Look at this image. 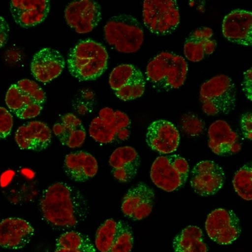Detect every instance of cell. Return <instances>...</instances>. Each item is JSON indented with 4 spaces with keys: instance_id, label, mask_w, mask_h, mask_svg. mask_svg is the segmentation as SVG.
Listing matches in <instances>:
<instances>
[{
    "instance_id": "37",
    "label": "cell",
    "mask_w": 252,
    "mask_h": 252,
    "mask_svg": "<svg viewBox=\"0 0 252 252\" xmlns=\"http://www.w3.org/2000/svg\"><path fill=\"white\" fill-rule=\"evenodd\" d=\"M10 27L5 18L0 16V48L3 47L8 41Z\"/></svg>"
},
{
    "instance_id": "24",
    "label": "cell",
    "mask_w": 252,
    "mask_h": 252,
    "mask_svg": "<svg viewBox=\"0 0 252 252\" xmlns=\"http://www.w3.org/2000/svg\"><path fill=\"white\" fill-rule=\"evenodd\" d=\"M53 131L61 143L67 148H79L85 142V128L82 121L73 114L63 116L60 122L55 123L53 126Z\"/></svg>"
},
{
    "instance_id": "13",
    "label": "cell",
    "mask_w": 252,
    "mask_h": 252,
    "mask_svg": "<svg viewBox=\"0 0 252 252\" xmlns=\"http://www.w3.org/2000/svg\"><path fill=\"white\" fill-rule=\"evenodd\" d=\"M155 193L149 186L139 183L128 190L123 198L121 210L125 216L140 220L150 216L154 208Z\"/></svg>"
},
{
    "instance_id": "30",
    "label": "cell",
    "mask_w": 252,
    "mask_h": 252,
    "mask_svg": "<svg viewBox=\"0 0 252 252\" xmlns=\"http://www.w3.org/2000/svg\"><path fill=\"white\" fill-rule=\"evenodd\" d=\"M180 127L183 131L190 137L201 135L205 128L204 121L197 115L189 113L184 115L180 121Z\"/></svg>"
},
{
    "instance_id": "34",
    "label": "cell",
    "mask_w": 252,
    "mask_h": 252,
    "mask_svg": "<svg viewBox=\"0 0 252 252\" xmlns=\"http://www.w3.org/2000/svg\"><path fill=\"white\" fill-rule=\"evenodd\" d=\"M54 252H96L89 237L80 244L71 245L63 248H55Z\"/></svg>"
},
{
    "instance_id": "15",
    "label": "cell",
    "mask_w": 252,
    "mask_h": 252,
    "mask_svg": "<svg viewBox=\"0 0 252 252\" xmlns=\"http://www.w3.org/2000/svg\"><path fill=\"white\" fill-rule=\"evenodd\" d=\"M208 139L209 148L218 156L235 155L242 150L238 135L225 121H216L210 125Z\"/></svg>"
},
{
    "instance_id": "8",
    "label": "cell",
    "mask_w": 252,
    "mask_h": 252,
    "mask_svg": "<svg viewBox=\"0 0 252 252\" xmlns=\"http://www.w3.org/2000/svg\"><path fill=\"white\" fill-rule=\"evenodd\" d=\"M109 85L120 100L129 101L142 96L146 82L139 69L129 64H123L114 68L110 73Z\"/></svg>"
},
{
    "instance_id": "4",
    "label": "cell",
    "mask_w": 252,
    "mask_h": 252,
    "mask_svg": "<svg viewBox=\"0 0 252 252\" xmlns=\"http://www.w3.org/2000/svg\"><path fill=\"white\" fill-rule=\"evenodd\" d=\"M202 110L208 116L228 115L235 109L237 90L226 75H219L202 84L200 89Z\"/></svg>"
},
{
    "instance_id": "1",
    "label": "cell",
    "mask_w": 252,
    "mask_h": 252,
    "mask_svg": "<svg viewBox=\"0 0 252 252\" xmlns=\"http://www.w3.org/2000/svg\"><path fill=\"white\" fill-rule=\"evenodd\" d=\"M39 204L44 220L55 229L75 227L89 214V206L82 193L65 183L49 186L42 193Z\"/></svg>"
},
{
    "instance_id": "21",
    "label": "cell",
    "mask_w": 252,
    "mask_h": 252,
    "mask_svg": "<svg viewBox=\"0 0 252 252\" xmlns=\"http://www.w3.org/2000/svg\"><path fill=\"white\" fill-rule=\"evenodd\" d=\"M108 162L114 178L120 183H125L135 177L141 160L135 148L125 146L116 149L110 156Z\"/></svg>"
},
{
    "instance_id": "16",
    "label": "cell",
    "mask_w": 252,
    "mask_h": 252,
    "mask_svg": "<svg viewBox=\"0 0 252 252\" xmlns=\"http://www.w3.org/2000/svg\"><path fill=\"white\" fill-rule=\"evenodd\" d=\"M65 65V60L59 51L45 48L33 57L31 72L36 80L46 84L60 76Z\"/></svg>"
},
{
    "instance_id": "6",
    "label": "cell",
    "mask_w": 252,
    "mask_h": 252,
    "mask_svg": "<svg viewBox=\"0 0 252 252\" xmlns=\"http://www.w3.org/2000/svg\"><path fill=\"white\" fill-rule=\"evenodd\" d=\"M190 166L178 155L160 156L153 163L150 177L156 187L167 192L179 190L187 183Z\"/></svg>"
},
{
    "instance_id": "23",
    "label": "cell",
    "mask_w": 252,
    "mask_h": 252,
    "mask_svg": "<svg viewBox=\"0 0 252 252\" xmlns=\"http://www.w3.org/2000/svg\"><path fill=\"white\" fill-rule=\"evenodd\" d=\"M63 169L66 175L73 181L84 183L97 174L98 163L89 153H71L65 156Z\"/></svg>"
},
{
    "instance_id": "17",
    "label": "cell",
    "mask_w": 252,
    "mask_h": 252,
    "mask_svg": "<svg viewBox=\"0 0 252 252\" xmlns=\"http://www.w3.org/2000/svg\"><path fill=\"white\" fill-rule=\"evenodd\" d=\"M34 228L23 219L7 218L0 222V246L10 250H20L30 243Z\"/></svg>"
},
{
    "instance_id": "36",
    "label": "cell",
    "mask_w": 252,
    "mask_h": 252,
    "mask_svg": "<svg viewBox=\"0 0 252 252\" xmlns=\"http://www.w3.org/2000/svg\"><path fill=\"white\" fill-rule=\"evenodd\" d=\"M252 68H250L244 73V81L242 83L243 91L246 97L251 102L252 97Z\"/></svg>"
},
{
    "instance_id": "27",
    "label": "cell",
    "mask_w": 252,
    "mask_h": 252,
    "mask_svg": "<svg viewBox=\"0 0 252 252\" xmlns=\"http://www.w3.org/2000/svg\"><path fill=\"white\" fill-rule=\"evenodd\" d=\"M233 185L237 194L246 201L252 200V170L246 164L237 171L233 176Z\"/></svg>"
},
{
    "instance_id": "9",
    "label": "cell",
    "mask_w": 252,
    "mask_h": 252,
    "mask_svg": "<svg viewBox=\"0 0 252 252\" xmlns=\"http://www.w3.org/2000/svg\"><path fill=\"white\" fill-rule=\"evenodd\" d=\"M130 119L127 115L120 110L109 107L103 108L99 111L98 117L90 123V137L101 144H109L117 140L118 132L124 128H130Z\"/></svg>"
},
{
    "instance_id": "3",
    "label": "cell",
    "mask_w": 252,
    "mask_h": 252,
    "mask_svg": "<svg viewBox=\"0 0 252 252\" xmlns=\"http://www.w3.org/2000/svg\"><path fill=\"white\" fill-rule=\"evenodd\" d=\"M188 64L180 55L161 52L148 63L147 80L159 91L178 89L185 84L187 78Z\"/></svg>"
},
{
    "instance_id": "12",
    "label": "cell",
    "mask_w": 252,
    "mask_h": 252,
    "mask_svg": "<svg viewBox=\"0 0 252 252\" xmlns=\"http://www.w3.org/2000/svg\"><path fill=\"white\" fill-rule=\"evenodd\" d=\"M225 178L221 167L214 161L206 160L198 163L192 169L190 185L200 196H212L222 189Z\"/></svg>"
},
{
    "instance_id": "18",
    "label": "cell",
    "mask_w": 252,
    "mask_h": 252,
    "mask_svg": "<svg viewBox=\"0 0 252 252\" xmlns=\"http://www.w3.org/2000/svg\"><path fill=\"white\" fill-rule=\"evenodd\" d=\"M222 34L231 43L251 46L252 43V14L250 11L235 10L224 18Z\"/></svg>"
},
{
    "instance_id": "22",
    "label": "cell",
    "mask_w": 252,
    "mask_h": 252,
    "mask_svg": "<svg viewBox=\"0 0 252 252\" xmlns=\"http://www.w3.org/2000/svg\"><path fill=\"white\" fill-rule=\"evenodd\" d=\"M213 35V30L209 27H202L193 31L184 45L186 58L191 62L196 63L201 62L206 56L212 55L217 47Z\"/></svg>"
},
{
    "instance_id": "7",
    "label": "cell",
    "mask_w": 252,
    "mask_h": 252,
    "mask_svg": "<svg viewBox=\"0 0 252 252\" xmlns=\"http://www.w3.org/2000/svg\"><path fill=\"white\" fill-rule=\"evenodd\" d=\"M144 25L154 34H170L177 29L180 22L178 2L174 0H147L143 1Z\"/></svg>"
},
{
    "instance_id": "33",
    "label": "cell",
    "mask_w": 252,
    "mask_h": 252,
    "mask_svg": "<svg viewBox=\"0 0 252 252\" xmlns=\"http://www.w3.org/2000/svg\"><path fill=\"white\" fill-rule=\"evenodd\" d=\"M43 110V104L32 102L16 114L20 119H30L37 117Z\"/></svg>"
},
{
    "instance_id": "19",
    "label": "cell",
    "mask_w": 252,
    "mask_h": 252,
    "mask_svg": "<svg viewBox=\"0 0 252 252\" xmlns=\"http://www.w3.org/2000/svg\"><path fill=\"white\" fill-rule=\"evenodd\" d=\"M50 10V1L47 0L10 1V11L14 21L23 28H30L43 23Z\"/></svg>"
},
{
    "instance_id": "20",
    "label": "cell",
    "mask_w": 252,
    "mask_h": 252,
    "mask_svg": "<svg viewBox=\"0 0 252 252\" xmlns=\"http://www.w3.org/2000/svg\"><path fill=\"white\" fill-rule=\"evenodd\" d=\"M52 134L47 125L32 121L20 126L15 133V141L21 150L36 152L45 150L51 142Z\"/></svg>"
},
{
    "instance_id": "2",
    "label": "cell",
    "mask_w": 252,
    "mask_h": 252,
    "mask_svg": "<svg viewBox=\"0 0 252 252\" xmlns=\"http://www.w3.org/2000/svg\"><path fill=\"white\" fill-rule=\"evenodd\" d=\"M108 54L94 40H82L70 51L67 59L69 72L80 81L94 80L106 71Z\"/></svg>"
},
{
    "instance_id": "5",
    "label": "cell",
    "mask_w": 252,
    "mask_h": 252,
    "mask_svg": "<svg viewBox=\"0 0 252 252\" xmlns=\"http://www.w3.org/2000/svg\"><path fill=\"white\" fill-rule=\"evenodd\" d=\"M107 43L121 53H135L144 41V32L141 24L133 16L121 14L110 18L104 28Z\"/></svg>"
},
{
    "instance_id": "28",
    "label": "cell",
    "mask_w": 252,
    "mask_h": 252,
    "mask_svg": "<svg viewBox=\"0 0 252 252\" xmlns=\"http://www.w3.org/2000/svg\"><path fill=\"white\" fill-rule=\"evenodd\" d=\"M133 247L131 228L126 222L119 220L115 240L109 252H130Z\"/></svg>"
},
{
    "instance_id": "14",
    "label": "cell",
    "mask_w": 252,
    "mask_h": 252,
    "mask_svg": "<svg viewBox=\"0 0 252 252\" xmlns=\"http://www.w3.org/2000/svg\"><path fill=\"white\" fill-rule=\"evenodd\" d=\"M179 130L174 124L165 120L154 121L149 126L146 141L152 150L163 155L172 154L179 146Z\"/></svg>"
},
{
    "instance_id": "29",
    "label": "cell",
    "mask_w": 252,
    "mask_h": 252,
    "mask_svg": "<svg viewBox=\"0 0 252 252\" xmlns=\"http://www.w3.org/2000/svg\"><path fill=\"white\" fill-rule=\"evenodd\" d=\"M5 104L11 112L16 114L32 101L18 87L16 84L9 88L5 95Z\"/></svg>"
},
{
    "instance_id": "35",
    "label": "cell",
    "mask_w": 252,
    "mask_h": 252,
    "mask_svg": "<svg viewBox=\"0 0 252 252\" xmlns=\"http://www.w3.org/2000/svg\"><path fill=\"white\" fill-rule=\"evenodd\" d=\"M241 129L245 138L252 141V116L251 113H246L242 115L240 122Z\"/></svg>"
},
{
    "instance_id": "31",
    "label": "cell",
    "mask_w": 252,
    "mask_h": 252,
    "mask_svg": "<svg viewBox=\"0 0 252 252\" xmlns=\"http://www.w3.org/2000/svg\"><path fill=\"white\" fill-rule=\"evenodd\" d=\"M16 85L32 102L43 104L46 101V95L43 89L29 79H24L16 83Z\"/></svg>"
},
{
    "instance_id": "26",
    "label": "cell",
    "mask_w": 252,
    "mask_h": 252,
    "mask_svg": "<svg viewBox=\"0 0 252 252\" xmlns=\"http://www.w3.org/2000/svg\"><path fill=\"white\" fill-rule=\"evenodd\" d=\"M118 230V221L109 219L97 229L95 237V246L100 252H109L115 240Z\"/></svg>"
},
{
    "instance_id": "32",
    "label": "cell",
    "mask_w": 252,
    "mask_h": 252,
    "mask_svg": "<svg viewBox=\"0 0 252 252\" xmlns=\"http://www.w3.org/2000/svg\"><path fill=\"white\" fill-rule=\"evenodd\" d=\"M14 120L10 112L0 106V140L4 139L12 132Z\"/></svg>"
},
{
    "instance_id": "25",
    "label": "cell",
    "mask_w": 252,
    "mask_h": 252,
    "mask_svg": "<svg viewBox=\"0 0 252 252\" xmlns=\"http://www.w3.org/2000/svg\"><path fill=\"white\" fill-rule=\"evenodd\" d=\"M174 252H207L203 233L197 226L190 225L176 235L173 242Z\"/></svg>"
},
{
    "instance_id": "11",
    "label": "cell",
    "mask_w": 252,
    "mask_h": 252,
    "mask_svg": "<svg viewBox=\"0 0 252 252\" xmlns=\"http://www.w3.org/2000/svg\"><path fill=\"white\" fill-rule=\"evenodd\" d=\"M99 3L92 0H82L69 3L65 10L66 23L79 34L92 32L101 20Z\"/></svg>"
},
{
    "instance_id": "10",
    "label": "cell",
    "mask_w": 252,
    "mask_h": 252,
    "mask_svg": "<svg viewBox=\"0 0 252 252\" xmlns=\"http://www.w3.org/2000/svg\"><path fill=\"white\" fill-rule=\"evenodd\" d=\"M205 229L211 240L220 245H229L240 237V220L232 211L218 209L207 216Z\"/></svg>"
}]
</instances>
